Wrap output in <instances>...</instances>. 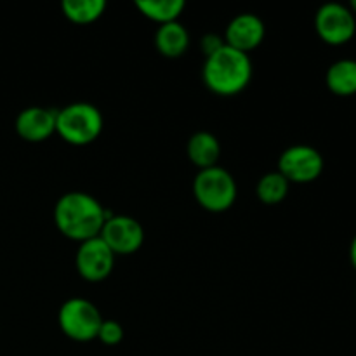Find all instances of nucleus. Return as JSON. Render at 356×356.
<instances>
[{
    "mask_svg": "<svg viewBox=\"0 0 356 356\" xmlns=\"http://www.w3.org/2000/svg\"><path fill=\"white\" fill-rule=\"evenodd\" d=\"M110 212L89 193L70 191L59 197L54 207V222L59 232L70 240L86 242L99 236Z\"/></svg>",
    "mask_w": 356,
    "mask_h": 356,
    "instance_id": "obj_1",
    "label": "nucleus"
},
{
    "mask_svg": "<svg viewBox=\"0 0 356 356\" xmlns=\"http://www.w3.org/2000/svg\"><path fill=\"white\" fill-rule=\"evenodd\" d=\"M204 82L219 96H235L249 86L252 79V61L249 54L229 45H222L204 63Z\"/></svg>",
    "mask_w": 356,
    "mask_h": 356,
    "instance_id": "obj_2",
    "label": "nucleus"
},
{
    "mask_svg": "<svg viewBox=\"0 0 356 356\" xmlns=\"http://www.w3.org/2000/svg\"><path fill=\"white\" fill-rule=\"evenodd\" d=\"M103 115L90 103H72L58 110L56 115V132L75 146L96 141L103 131Z\"/></svg>",
    "mask_w": 356,
    "mask_h": 356,
    "instance_id": "obj_3",
    "label": "nucleus"
},
{
    "mask_svg": "<svg viewBox=\"0 0 356 356\" xmlns=\"http://www.w3.org/2000/svg\"><path fill=\"white\" fill-rule=\"evenodd\" d=\"M193 193L198 204L211 212H225L236 200V181L222 167L214 165L198 170L193 181Z\"/></svg>",
    "mask_w": 356,
    "mask_h": 356,
    "instance_id": "obj_4",
    "label": "nucleus"
},
{
    "mask_svg": "<svg viewBox=\"0 0 356 356\" xmlns=\"http://www.w3.org/2000/svg\"><path fill=\"white\" fill-rule=\"evenodd\" d=\"M59 327L66 337L79 343L97 339V332L103 323L99 309L94 302L83 298H72L59 308Z\"/></svg>",
    "mask_w": 356,
    "mask_h": 356,
    "instance_id": "obj_5",
    "label": "nucleus"
},
{
    "mask_svg": "<svg viewBox=\"0 0 356 356\" xmlns=\"http://www.w3.org/2000/svg\"><path fill=\"white\" fill-rule=\"evenodd\" d=\"M322 153L308 145H294L285 149L278 159V172L289 183L306 184L318 179L323 172Z\"/></svg>",
    "mask_w": 356,
    "mask_h": 356,
    "instance_id": "obj_6",
    "label": "nucleus"
},
{
    "mask_svg": "<svg viewBox=\"0 0 356 356\" xmlns=\"http://www.w3.org/2000/svg\"><path fill=\"white\" fill-rule=\"evenodd\" d=\"M315 30L325 44L339 47L356 33V17L350 7L337 2L323 3L315 16Z\"/></svg>",
    "mask_w": 356,
    "mask_h": 356,
    "instance_id": "obj_7",
    "label": "nucleus"
},
{
    "mask_svg": "<svg viewBox=\"0 0 356 356\" xmlns=\"http://www.w3.org/2000/svg\"><path fill=\"white\" fill-rule=\"evenodd\" d=\"M99 238L113 250L115 256H131L141 249L145 229L141 222L131 216L111 214L101 228Z\"/></svg>",
    "mask_w": 356,
    "mask_h": 356,
    "instance_id": "obj_8",
    "label": "nucleus"
},
{
    "mask_svg": "<svg viewBox=\"0 0 356 356\" xmlns=\"http://www.w3.org/2000/svg\"><path fill=\"white\" fill-rule=\"evenodd\" d=\"M115 254L99 236L80 243L75 256L76 270L87 282H103L111 275L115 266Z\"/></svg>",
    "mask_w": 356,
    "mask_h": 356,
    "instance_id": "obj_9",
    "label": "nucleus"
},
{
    "mask_svg": "<svg viewBox=\"0 0 356 356\" xmlns=\"http://www.w3.org/2000/svg\"><path fill=\"white\" fill-rule=\"evenodd\" d=\"M264 33H266V28L259 16L252 13H242L233 17L226 26L225 44L249 54V51L263 44Z\"/></svg>",
    "mask_w": 356,
    "mask_h": 356,
    "instance_id": "obj_10",
    "label": "nucleus"
},
{
    "mask_svg": "<svg viewBox=\"0 0 356 356\" xmlns=\"http://www.w3.org/2000/svg\"><path fill=\"white\" fill-rule=\"evenodd\" d=\"M56 115H58V110H51V108H24L16 118V132L24 141H45L56 132Z\"/></svg>",
    "mask_w": 356,
    "mask_h": 356,
    "instance_id": "obj_11",
    "label": "nucleus"
},
{
    "mask_svg": "<svg viewBox=\"0 0 356 356\" xmlns=\"http://www.w3.org/2000/svg\"><path fill=\"white\" fill-rule=\"evenodd\" d=\"M186 153L188 159L198 169H209V167L218 165L219 156H221V145L212 132L200 131L188 139Z\"/></svg>",
    "mask_w": 356,
    "mask_h": 356,
    "instance_id": "obj_12",
    "label": "nucleus"
},
{
    "mask_svg": "<svg viewBox=\"0 0 356 356\" xmlns=\"http://www.w3.org/2000/svg\"><path fill=\"white\" fill-rule=\"evenodd\" d=\"M155 45L165 58H179L190 45V33L179 21L160 24L155 35Z\"/></svg>",
    "mask_w": 356,
    "mask_h": 356,
    "instance_id": "obj_13",
    "label": "nucleus"
},
{
    "mask_svg": "<svg viewBox=\"0 0 356 356\" xmlns=\"http://www.w3.org/2000/svg\"><path fill=\"white\" fill-rule=\"evenodd\" d=\"M325 83L336 96H355L356 94V59H339L327 70Z\"/></svg>",
    "mask_w": 356,
    "mask_h": 356,
    "instance_id": "obj_14",
    "label": "nucleus"
},
{
    "mask_svg": "<svg viewBox=\"0 0 356 356\" xmlns=\"http://www.w3.org/2000/svg\"><path fill=\"white\" fill-rule=\"evenodd\" d=\"M136 7L148 19L165 24L177 21L184 10V2L183 0H138Z\"/></svg>",
    "mask_w": 356,
    "mask_h": 356,
    "instance_id": "obj_15",
    "label": "nucleus"
},
{
    "mask_svg": "<svg viewBox=\"0 0 356 356\" xmlns=\"http://www.w3.org/2000/svg\"><path fill=\"white\" fill-rule=\"evenodd\" d=\"M61 9L72 23L89 24L103 16L106 2L104 0H65L61 3Z\"/></svg>",
    "mask_w": 356,
    "mask_h": 356,
    "instance_id": "obj_16",
    "label": "nucleus"
},
{
    "mask_svg": "<svg viewBox=\"0 0 356 356\" xmlns=\"http://www.w3.org/2000/svg\"><path fill=\"white\" fill-rule=\"evenodd\" d=\"M289 181L280 172H268L259 179L256 188L257 198L268 205L280 204L289 193Z\"/></svg>",
    "mask_w": 356,
    "mask_h": 356,
    "instance_id": "obj_17",
    "label": "nucleus"
},
{
    "mask_svg": "<svg viewBox=\"0 0 356 356\" xmlns=\"http://www.w3.org/2000/svg\"><path fill=\"white\" fill-rule=\"evenodd\" d=\"M97 339L106 346H115L124 339V327L115 320H103L97 332Z\"/></svg>",
    "mask_w": 356,
    "mask_h": 356,
    "instance_id": "obj_18",
    "label": "nucleus"
},
{
    "mask_svg": "<svg viewBox=\"0 0 356 356\" xmlns=\"http://www.w3.org/2000/svg\"><path fill=\"white\" fill-rule=\"evenodd\" d=\"M222 45H225V38L219 37V35H216V33L204 35L200 40V47H202V51H204L205 58L211 54H214V52L218 51V49H221Z\"/></svg>",
    "mask_w": 356,
    "mask_h": 356,
    "instance_id": "obj_19",
    "label": "nucleus"
},
{
    "mask_svg": "<svg viewBox=\"0 0 356 356\" xmlns=\"http://www.w3.org/2000/svg\"><path fill=\"white\" fill-rule=\"evenodd\" d=\"M350 261L356 270V235L353 236V240H351V245H350Z\"/></svg>",
    "mask_w": 356,
    "mask_h": 356,
    "instance_id": "obj_20",
    "label": "nucleus"
},
{
    "mask_svg": "<svg viewBox=\"0 0 356 356\" xmlns=\"http://www.w3.org/2000/svg\"><path fill=\"white\" fill-rule=\"evenodd\" d=\"M348 7H350V10H351V13H353L355 16H356V0H351V2H350V6H348Z\"/></svg>",
    "mask_w": 356,
    "mask_h": 356,
    "instance_id": "obj_21",
    "label": "nucleus"
}]
</instances>
